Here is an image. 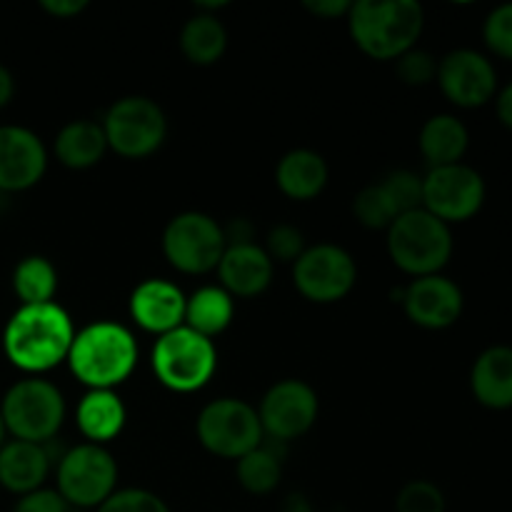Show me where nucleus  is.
<instances>
[{"mask_svg": "<svg viewBox=\"0 0 512 512\" xmlns=\"http://www.w3.org/2000/svg\"><path fill=\"white\" fill-rule=\"evenodd\" d=\"M73 340V320L58 303L20 305L3 330L5 355L30 375L48 373L68 360Z\"/></svg>", "mask_w": 512, "mask_h": 512, "instance_id": "nucleus-1", "label": "nucleus"}, {"mask_svg": "<svg viewBox=\"0 0 512 512\" xmlns=\"http://www.w3.org/2000/svg\"><path fill=\"white\" fill-rule=\"evenodd\" d=\"M423 28L425 10L418 0H358L350 5V38L373 60H398L415 48Z\"/></svg>", "mask_w": 512, "mask_h": 512, "instance_id": "nucleus-2", "label": "nucleus"}, {"mask_svg": "<svg viewBox=\"0 0 512 512\" xmlns=\"http://www.w3.org/2000/svg\"><path fill=\"white\" fill-rule=\"evenodd\" d=\"M68 365L90 390H113L138 365V343L125 325L98 320L75 333Z\"/></svg>", "mask_w": 512, "mask_h": 512, "instance_id": "nucleus-3", "label": "nucleus"}, {"mask_svg": "<svg viewBox=\"0 0 512 512\" xmlns=\"http://www.w3.org/2000/svg\"><path fill=\"white\" fill-rule=\"evenodd\" d=\"M388 255L403 273L413 278L440 275L453 255V233L450 225L430 215L425 208L405 213L390 225Z\"/></svg>", "mask_w": 512, "mask_h": 512, "instance_id": "nucleus-4", "label": "nucleus"}, {"mask_svg": "<svg viewBox=\"0 0 512 512\" xmlns=\"http://www.w3.org/2000/svg\"><path fill=\"white\" fill-rule=\"evenodd\" d=\"M0 415L13 440L48 445L65 420L63 393L43 378L18 380L5 393Z\"/></svg>", "mask_w": 512, "mask_h": 512, "instance_id": "nucleus-5", "label": "nucleus"}, {"mask_svg": "<svg viewBox=\"0 0 512 512\" xmlns=\"http://www.w3.org/2000/svg\"><path fill=\"white\" fill-rule=\"evenodd\" d=\"M155 378L173 393H195L205 388L218 368L213 340L190 328H175L160 335L153 348Z\"/></svg>", "mask_w": 512, "mask_h": 512, "instance_id": "nucleus-6", "label": "nucleus"}, {"mask_svg": "<svg viewBox=\"0 0 512 512\" xmlns=\"http://www.w3.org/2000/svg\"><path fill=\"white\" fill-rule=\"evenodd\" d=\"M100 125L108 150L128 160L148 158L168 138V118L163 108L145 95H125L115 100Z\"/></svg>", "mask_w": 512, "mask_h": 512, "instance_id": "nucleus-7", "label": "nucleus"}, {"mask_svg": "<svg viewBox=\"0 0 512 512\" xmlns=\"http://www.w3.org/2000/svg\"><path fill=\"white\" fill-rule=\"evenodd\" d=\"M195 433L208 453L225 460H240L263 445L258 410L238 398H218L200 410Z\"/></svg>", "mask_w": 512, "mask_h": 512, "instance_id": "nucleus-8", "label": "nucleus"}, {"mask_svg": "<svg viewBox=\"0 0 512 512\" xmlns=\"http://www.w3.org/2000/svg\"><path fill=\"white\" fill-rule=\"evenodd\" d=\"M225 248L223 225L198 210L175 215L163 230V255L178 273L205 275L218 270Z\"/></svg>", "mask_w": 512, "mask_h": 512, "instance_id": "nucleus-9", "label": "nucleus"}, {"mask_svg": "<svg viewBox=\"0 0 512 512\" xmlns=\"http://www.w3.org/2000/svg\"><path fill=\"white\" fill-rule=\"evenodd\" d=\"M55 480L68 508H100L115 493L118 463L103 445H75L58 460Z\"/></svg>", "mask_w": 512, "mask_h": 512, "instance_id": "nucleus-10", "label": "nucleus"}, {"mask_svg": "<svg viewBox=\"0 0 512 512\" xmlns=\"http://www.w3.org/2000/svg\"><path fill=\"white\" fill-rule=\"evenodd\" d=\"M358 280V265L353 255L333 243H318L305 248L293 263V283L305 300L318 305L338 303L348 298Z\"/></svg>", "mask_w": 512, "mask_h": 512, "instance_id": "nucleus-11", "label": "nucleus"}, {"mask_svg": "<svg viewBox=\"0 0 512 512\" xmlns=\"http://www.w3.org/2000/svg\"><path fill=\"white\" fill-rule=\"evenodd\" d=\"M485 203V180L465 163L430 168L423 178V208L443 223H465Z\"/></svg>", "mask_w": 512, "mask_h": 512, "instance_id": "nucleus-12", "label": "nucleus"}, {"mask_svg": "<svg viewBox=\"0 0 512 512\" xmlns=\"http://www.w3.org/2000/svg\"><path fill=\"white\" fill-rule=\"evenodd\" d=\"M318 393L303 380H280L263 395L258 408L263 435L288 443L308 433L318 420Z\"/></svg>", "mask_w": 512, "mask_h": 512, "instance_id": "nucleus-13", "label": "nucleus"}, {"mask_svg": "<svg viewBox=\"0 0 512 512\" xmlns=\"http://www.w3.org/2000/svg\"><path fill=\"white\" fill-rule=\"evenodd\" d=\"M435 83L458 108H483L498 95V73L483 53L470 48L453 50L438 60Z\"/></svg>", "mask_w": 512, "mask_h": 512, "instance_id": "nucleus-14", "label": "nucleus"}, {"mask_svg": "<svg viewBox=\"0 0 512 512\" xmlns=\"http://www.w3.org/2000/svg\"><path fill=\"white\" fill-rule=\"evenodd\" d=\"M398 303L413 325L425 330H445L455 325L463 315L465 298L455 280L445 275H425L413 278V283L400 290Z\"/></svg>", "mask_w": 512, "mask_h": 512, "instance_id": "nucleus-15", "label": "nucleus"}, {"mask_svg": "<svg viewBox=\"0 0 512 512\" xmlns=\"http://www.w3.org/2000/svg\"><path fill=\"white\" fill-rule=\"evenodd\" d=\"M48 168V150L33 130L23 125L0 128V190L23 193L40 183Z\"/></svg>", "mask_w": 512, "mask_h": 512, "instance_id": "nucleus-16", "label": "nucleus"}, {"mask_svg": "<svg viewBox=\"0 0 512 512\" xmlns=\"http://www.w3.org/2000/svg\"><path fill=\"white\" fill-rule=\"evenodd\" d=\"M130 318L145 333L160 335L185 323V295L175 283L163 278H148L130 295Z\"/></svg>", "mask_w": 512, "mask_h": 512, "instance_id": "nucleus-17", "label": "nucleus"}, {"mask_svg": "<svg viewBox=\"0 0 512 512\" xmlns=\"http://www.w3.org/2000/svg\"><path fill=\"white\" fill-rule=\"evenodd\" d=\"M273 260L255 243H233L218 263L220 288L233 298H255L273 283Z\"/></svg>", "mask_w": 512, "mask_h": 512, "instance_id": "nucleus-18", "label": "nucleus"}, {"mask_svg": "<svg viewBox=\"0 0 512 512\" xmlns=\"http://www.w3.org/2000/svg\"><path fill=\"white\" fill-rule=\"evenodd\" d=\"M50 473L48 445L10 440L0 448V485L13 495H28L43 488Z\"/></svg>", "mask_w": 512, "mask_h": 512, "instance_id": "nucleus-19", "label": "nucleus"}, {"mask_svg": "<svg viewBox=\"0 0 512 512\" xmlns=\"http://www.w3.org/2000/svg\"><path fill=\"white\" fill-rule=\"evenodd\" d=\"M470 388L475 400L490 410L512 408V348L493 345L475 358L470 370Z\"/></svg>", "mask_w": 512, "mask_h": 512, "instance_id": "nucleus-20", "label": "nucleus"}, {"mask_svg": "<svg viewBox=\"0 0 512 512\" xmlns=\"http://www.w3.org/2000/svg\"><path fill=\"white\" fill-rule=\"evenodd\" d=\"M330 178L328 163L320 153L308 148H295L278 160L275 168V183L280 193L290 200H315L325 190Z\"/></svg>", "mask_w": 512, "mask_h": 512, "instance_id": "nucleus-21", "label": "nucleus"}, {"mask_svg": "<svg viewBox=\"0 0 512 512\" xmlns=\"http://www.w3.org/2000/svg\"><path fill=\"white\" fill-rule=\"evenodd\" d=\"M125 405L115 390H88L75 410V423L88 443L103 445L115 440L125 428Z\"/></svg>", "mask_w": 512, "mask_h": 512, "instance_id": "nucleus-22", "label": "nucleus"}, {"mask_svg": "<svg viewBox=\"0 0 512 512\" xmlns=\"http://www.w3.org/2000/svg\"><path fill=\"white\" fill-rule=\"evenodd\" d=\"M470 133L460 118L450 113H438L425 120L420 128L418 148L420 155L430 168H443V165H455L468 153Z\"/></svg>", "mask_w": 512, "mask_h": 512, "instance_id": "nucleus-23", "label": "nucleus"}, {"mask_svg": "<svg viewBox=\"0 0 512 512\" xmlns=\"http://www.w3.org/2000/svg\"><path fill=\"white\" fill-rule=\"evenodd\" d=\"M108 150L103 125L93 120H73L55 138V158L70 170H88L103 160Z\"/></svg>", "mask_w": 512, "mask_h": 512, "instance_id": "nucleus-24", "label": "nucleus"}, {"mask_svg": "<svg viewBox=\"0 0 512 512\" xmlns=\"http://www.w3.org/2000/svg\"><path fill=\"white\" fill-rule=\"evenodd\" d=\"M235 303L233 295L220 285H203L190 298H185V328L195 330L203 338L213 340L225 333L233 323Z\"/></svg>", "mask_w": 512, "mask_h": 512, "instance_id": "nucleus-25", "label": "nucleus"}, {"mask_svg": "<svg viewBox=\"0 0 512 512\" xmlns=\"http://www.w3.org/2000/svg\"><path fill=\"white\" fill-rule=\"evenodd\" d=\"M180 50L198 68L215 65L228 50V30L218 15L195 13L180 30Z\"/></svg>", "mask_w": 512, "mask_h": 512, "instance_id": "nucleus-26", "label": "nucleus"}, {"mask_svg": "<svg viewBox=\"0 0 512 512\" xmlns=\"http://www.w3.org/2000/svg\"><path fill=\"white\" fill-rule=\"evenodd\" d=\"M13 290L20 305L55 303L58 293V270L43 255H28L13 270Z\"/></svg>", "mask_w": 512, "mask_h": 512, "instance_id": "nucleus-27", "label": "nucleus"}, {"mask_svg": "<svg viewBox=\"0 0 512 512\" xmlns=\"http://www.w3.org/2000/svg\"><path fill=\"white\" fill-rule=\"evenodd\" d=\"M235 463H238L235 475H238L240 488L250 495L273 493L283 480V460L270 445H258Z\"/></svg>", "mask_w": 512, "mask_h": 512, "instance_id": "nucleus-28", "label": "nucleus"}, {"mask_svg": "<svg viewBox=\"0 0 512 512\" xmlns=\"http://www.w3.org/2000/svg\"><path fill=\"white\" fill-rule=\"evenodd\" d=\"M353 213L363 228L368 230H388L390 225L398 220L393 203H390L388 193L383 190V185L373 183L365 185L353 200Z\"/></svg>", "mask_w": 512, "mask_h": 512, "instance_id": "nucleus-29", "label": "nucleus"}, {"mask_svg": "<svg viewBox=\"0 0 512 512\" xmlns=\"http://www.w3.org/2000/svg\"><path fill=\"white\" fill-rule=\"evenodd\" d=\"M380 185H383V190L388 193L398 218L400 215L423 208V178H420V175L410 173V170H395V173L385 175V178L380 180Z\"/></svg>", "mask_w": 512, "mask_h": 512, "instance_id": "nucleus-30", "label": "nucleus"}, {"mask_svg": "<svg viewBox=\"0 0 512 512\" xmlns=\"http://www.w3.org/2000/svg\"><path fill=\"white\" fill-rule=\"evenodd\" d=\"M395 512H445V495L430 480H410L395 498Z\"/></svg>", "mask_w": 512, "mask_h": 512, "instance_id": "nucleus-31", "label": "nucleus"}, {"mask_svg": "<svg viewBox=\"0 0 512 512\" xmlns=\"http://www.w3.org/2000/svg\"><path fill=\"white\" fill-rule=\"evenodd\" d=\"M305 238L295 225L280 223L275 228H270L268 240H265L263 250L268 253V258L273 263H295L300 255L305 253Z\"/></svg>", "mask_w": 512, "mask_h": 512, "instance_id": "nucleus-32", "label": "nucleus"}, {"mask_svg": "<svg viewBox=\"0 0 512 512\" xmlns=\"http://www.w3.org/2000/svg\"><path fill=\"white\" fill-rule=\"evenodd\" d=\"M395 70H398L400 80L410 88H423V85H430L438 75V60L428 53V50H420L415 45L413 50L400 55L395 60Z\"/></svg>", "mask_w": 512, "mask_h": 512, "instance_id": "nucleus-33", "label": "nucleus"}, {"mask_svg": "<svg viewBox=\"0 0 512 512\" xmlns=\"http://www.w3.org/2000/svg\"><path fill=\"white\" fill-rule=\"evenodd\" d=\"M483 38L490 53L500 55V58L512 60V3L498 5L493 13L485 18Z\"/></svg>", "mask_w": 512, "mask_h": 512, "instance_id": "nucleus-34", "label": "nucleus"}, {"mask_svg": "<svg viewBox=\"0 0 512 512\" xmlns=\"http://www.w3.org/2000/svg\"><path fill=\"white\" fill-rule=\"evenodd\" d=\"M98 512H170L163 498L143 488H128L115 490Z\"/></svg>", "mask_w": 512, "mask_h": 512, "instance_id": "nucleus-35", "label": "nucleus"}, {"mask_svg": "<svg viewBox=\"0 0 512 512\" xmlns=\"http://www.w3.org/2000/svg\"><path fill=\"white\" fill-rule=\"evenodd\" d=\"M13 512H68V503L60 498L58 490L40 488L28 495H20Z\"/></svg>", "mask_w": 512, "mask_h": 512, "instance_id": "nucleus-36", "label": "nucleus"}, {"mask_svg": "<svg viewBox=\"0 0 512 512\" xmlns=\"http://www.w3.org/2000/svg\"><path fill=\"white\" fill-rule=\"evenodd\" d=\"M350 5L348 0H305V8L310 10L313 15H318V18H348L350 13Z\"/></svg>", "mask_w": 512, "mask_h": 512, "instance_id": "nucleus-37", "label": "nucleus"}, {"mask_svg": "<svg viewBox=\"0 0 512 512\" xmlns=\"http://www.w3.org/2000/svg\"><path fill=\"white\" fill-rule=\"evenodd\" d=\"M40 8L53 18H75L88 8V0H40Z\"/></svg>", "mask_w": 512, "mask_h": 512, "instance_id": "nucleus-38", "label": "nucleus"}, {"mask_svg": "<svg viewBox=\"0 0 512 512\" xmlns=\"http://www.w3.org/2000/svg\"><path fill=\"white\" fill-rule=\"evenodd\" d=\"M495 113H498L500 123L512 130V83L505 85V88L498 90V95H495Z\"/></svg>", "mask_w": 512, "mask_h": 512, "instance_id": "nucleus-39", "label": "nucleus"}, {"mask_svg": "<svg viewBox=\"0 0 512 512\" xmlns=\"http://www.w3.org/2000/svg\"><path fill=\"white\" fill-rule=\"evenodd\" d=\"M13 93H15L13 75H10V70L5 68V65H0V108H5V105L13 100Z\"/></svg>", "mask_w": 512, "mask_h": 512, "instance_id": "nucleus-40", "label": "nucleus"}, {"mask_svg": "<svg viewBox=\"0 0 512 512\" xmlns=\"http://www.w3.org/2000/svg\"><path fill=\"white\" fill-rule=\"evenodd\" d=\"M5 445V423H3V415H0V448Z\"/></svg>", "mask_w": 512, "mask_h": 512, "instance_id": "nucleus-41", "label": "nucleus"}]
</instances>
